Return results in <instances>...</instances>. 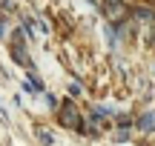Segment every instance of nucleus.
<instances>
[{"label":"nucleus","mask_w":155,"mask_h":146,"mask_svg":"<svg viewBox=\"0 0 155 146\" xmlns=\"http://www.w3.org/2000/svg\"><path fill=\"white\" fill-rule=\"evenodd\" d=\"M58 118H61V123L63 126H69V129H81V115H78V109H75V103L69 100V103H63V109L58 112Z\"/></svg>","instance_id":"obj_1"},{"label":"nucleus","mask_w":155,"mask_h":146,"mask_svg":"<svg viewBox=\"0 0 155 146\" xmlns=\"http://www.w3.org/2000/svg\"><path fill=\"white\" fill-rule=\"evenodd\" d=\"M12 55H15V60L20 63V66H29V55H26V49H23V29H17V32H15V40H12Z\"/></svg>","instance_id":"obj_2"},{"label":"nucleus","mask_w":155,"mask_h":146,"mask_svg":"<svg viewBox=\"0 0 155 146\" xmlns=\"http://www.w3.org/2000/svg\"><path fill=\"white\" fill-rule=\"evenodd\" d=\"M104 11L112 20H121V17L127 14V6H124V0H104Z\"/></svg>","instance_id":"obj_3"},{"label":"nucleus","mask_w":155,"mask_h":146,"mask_svg":"<svg viewBox=\"0 0 155 146\" xmlns=\"http://www.w3.org/2000/svg\"><path fill=\"white\" fill-rule=\"evenodd\" d=\"M138 126H141V129H147V132H152L155 129V115H141Z\"/></svg>","instance_id":"obj_4"},{"label":"nucleus","mask_w":155,"mask_h":146,"mask_svg":"<svg viewBox=\"0 0 155 146\" xmlns=\"http://www.w3.org/2000/svg\"><path fill=\"white\" fill-rule=\"evenodd\" d=\"M38 135H40V141H43L46 146H52V135H49V132H38Z\"/></svg>","instance_id":"obj_5"}]
</instances>
